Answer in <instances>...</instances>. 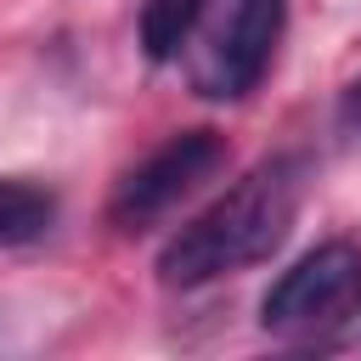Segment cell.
<instances>
[{"instance_id": "cell-1", "label": "cell", "mask_w": 361, "mask_h": 361, "mask_svg": "<svg viewBox=\"0 0 361 361\" xmlns=\"http://www.w3.org/2000/svg\"><path fill=\"white\" fill-rule=\"evenodd\" d=\"M305 180H310V164L293 152L254 164L243 180H231L203 214H192L164 243L158 276L169 288H203V282H220V276H237V271L271 259L299 220Z\"/></svg>"}, {"instance_id": "cell-2", "label": "cell", "mask_w": 361, "mask_h": 361, "mask_svg": "<svg viewBox=\"0 0 361 361\" xmlns=\"http://www.w3.org/2000/svg\"><path fill=\"white\" fill-rule=\"evenodd\" d=\"M282 28L288 0H203V17L192 23L175 62L203 102H243L248 90H259Z\"/></svg>"}, {"instance_id": "cell-3", "label": "cell", "mask_w": 361, "mask_h": 361, "mask_svg": "<svg viewBox=\"0 0 361 361\" xmlns=\"http://www.w3.org/2000/svg\"><path fill=\"white\" fill-rule=\"evenodd\" d=\"M361 316V243L327 237L299 254L259 299V327L282 344H327Z\"/></svg>"}, {"instance_id": "cell-4", "label": "cell", "mask_w": 361, "mask_h": 361, "mask_svg": "<svg viewBox=\"0 0 361 361\" xmlns=\"http://www.w3.org/2000/svg\"><path fill=\"white\" fill-rule=\"evenodd\" d=\"M226 169V141L214 130H180L164 147H152L135 169L118 175L113 197H107V220L118 231H147L158 220H169L203 180H214Z\"/></svg>"}, {"instance_id": "cell-5", "label": "cell", "mask_w": 361, "mask_h": 361, "mask_svg": "<svg viewBox=\"0 0 361 361\" xmlns=\"http://www.w3.org/2000/svg\"><path fill=\"white\" fill-rule=\"evenodd\" d=\"M56 226V192L28 175H0V248L39 243Z\"/></svg>"}, {"instance_id": "cell-6", "label": "cell", "mask_w": 361, "mask_h": 361, "mask_svg": "<svg viewBox=\"0 0 361 361\" xmlns=\"http://www.w3.org/2000/svg\"><path fill=\"white\" fill-rule=\"evenodd\" d=\"M197 17H203V0H141V17H135L141 51L152 62H175Z\"/></svg>"}, {"instance_id": "cell-7", "label": "cell", "mask_w": 361, "mask_h": 361, "mask_svg": "<svg viewBox=\"0 0 361 361\" xmlns=\"http://www.w3.org/2000/svg\"><path fill=\"white\" fill-rule=\"evenodd\" d=\"M344 113L361 124V79H355V85H350V96H344Z\"/></svg>"}]
</instances>
